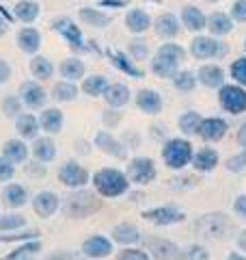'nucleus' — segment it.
Masks as SVG:
<instances>
[{
  "label": "nucleus",
  "mask_w": 246,
  "mask_h": 260,
  "mask_svg": "<svg viewBox=\"0 0 246 260\" xmlns=\"http://www.w3.org/2000/svg\"><path fill=\"white\" fill-rule=\"evenodd\" d=\"M110 63H112L117 70H121L123 74H128V76H132V78H143V70H138L126 54H121V52H110Z\"/></svg>",
  "instance_id": "c9c22d12"
},
{
  "label": "nucleus",
  "mask_w": 246,
  "mask_h": 260,
  "mask_svg": "<svg viewBox=\"0 0 246 260\" xmlns=\"http://www.w3.org/2000/svg\"><path fill=\"white\" fill-rule=\"evenodd\" d=\"M52 98L56 102H73L78 98V87L71 80H61L52 87Z\"/></svg>",
  "instance_id": "f704fd0d"
},
{
  "label": "nucleus",
  "mask_w": 246,
  "mask_h": 260,
  "mask_svg": "<svg viewBox=\"0 0 246 260\" xmlns=\"http://www.w3.org/2000/svg\"><path fill=\"white\" fill-rule=\"evenodd\" d=\"M244 50H246V42H244Z\"/></svg>",
  "instance_id": "680f3d73"
},
{
  "label": "nucleus",
  "mask_w": 246,
  "mask_h": 260,
  "mask_svg": "<svg viewBox=\"0 0 246 260\" xmlns=\"http://www.w3.org/2000/svg\"><path fill=\"white\" fill-rule=\"evenodd\" d=\"M59 180L65 186L78 189V186L89 182V174H87L85 167L78 165V162H65V165L61 167V172H59Z\"/></svg>",
  "instance_id": "ddd939ff"
},
{
  "label": "nucleus",
  "mask_w": 246,
  "mask_h": 260,
  "mask_svg": "<svg viewBox=\"0 0 246 260\" xmlns=\"http://www.w3.org/2000/svg\"><path fill=\"white\" fill-rule=\"evenodd\" d=\"M59 72H61V76L65 80H71V83H76V80L85 78L87 68H85V61H82V59H78V56H69V59H65L61 63Z\"/></svg>",
  "instance_id": "c85d7f7f"
},
{
  "label": "nucleus",
  "mask_w": 246,
  "mask_h": 260,
  "mask_svg": "<svg viewBox=\"0 0 246 260\" xmlns=\"http://www.w3.org/2000/svg\"><path fill=\"white\" fill-rule=\"evenodd\" d=\"M186 61V50L179 44H162L151 59V72L160 78H173L182 63Z\"/></svg>",
  "instance_id": "f257e3e1"
},
{
  "label": "nucleus",
  "mask_w": 246,
  "mask_h": 260,
  "mask_svg": "<svg viewBox=\"0 0 246 260\" xmlns=\"http://www.w3.org/2000/svg\"><path fill=\"white\" fill-rule=\"evenodd\" d=\"M61 206V200L59 195L52 193V191H41L35 195V200H32V208H35V213L39 217H52L56 210Z\"/></svg>",
  "instance_id": "f3484780"
},
{
  "label": "nucleus",
  "mask_w": 246,
  "mask_h": 260,
  "mask_svg": "<svg viewBox=\"0 0 246 260\" xmlns=\"http://www.w3.org/2000/svg\"><path fill=\"white\" fill-rule=\"evenodd\" d=\"M151 26H153V30H155V35H158V37L173 39V37L179 35V30H182V22H179V18L175 13L164 11V13H160L158 18L151 22Z\"/></svg>",
  "instance_id": "9d476101"
},
{
  "label": "nucleus",
  "mask_w": 246,
  "mask_h": 260,
  "mask_svg": "<svg viewBox=\"0 0 246 260\" xmlns=\"http://www.w3.org/2000/svg\"><path fill=\"white\" fill-rule=\"evenodd\" d=\"M237 245H240V249L246 251V230L240 234V237H237Z\"/></svg>",
  "instance_id": "4d7b16f0"
},
{
  "label": "nucleus",
  "mask_w": 246,
  "mask_h": 260,
  "mask_svg": "<svg viewBox=\"0 0 246 260\" xmlns=\"http://www.w3.org/2000/svg\"><path fill=\"white\" fill-rule=\"evenodd\" d=\"M199 124H201V115L194 111H188L179 117V128L184 135H196L199 133Z\"/></svg>",
  "instance_id": "a19ab883"
},
{
  "label": "nucleus",
  "mask_w": 246,
  "mask_h": 260,
  "mask_svg": "<svg viewBox=\"0 0 246 260\" xmlns=\"http://www.w3.org/2000/svg\"><path fill=\"white\" fill-rule=\"evenodd\" d=\"M136 107L143 113H147V115H158V113H162L164 100L153 89H141V91L136 93Z\"/></svg>",
  "instance_id": "dca6fc26"
},
{
  "label": "nucleus",
  "mask_w": 246,
  "mask_h": 260,
  "mask_svg": "<svg viewBox=\"0 0 246 260\" xmlns=\"http://www.w3.org/2000/svg\"><path fill=\"white\" fill-rule=\"evenodd\" d=\"M205 3H210V5H216V3H220V0H205Z\"/></svg>",
  "instance_id": "bf43d9fd"
},
{
  "label": "nucleus",
  "mask_w": 246,
  "mask_h": 260,
  "mask_svg": "<svg viewBox=\"0 0 246 260\" xmlns=\"http://www.w3.org/2000/svg\"><path fill=\"white\" fill-rule=\"evenodd\" d=\"M104 100H106V104H108V107L121 109V107H126V104L130 102V89L123 85V83H112V85L106 87Z\"/></svg>",
  "instance_id": "393cba45"
},
{
  "label": "nucleus",
  "mask_w": 246,
  "mask_h": 260,
  "mask_svg": "<svg viewBox=\"0 0 246 260\" xmlns=\"http://www.w3.org/2000/svg\"><path fill=\"white\" fill-rule=\"evenodd\" d=\"M65 124V117H63V113L59 109H44L41 111V115H39V126L46 130V133H61V128Z\"/></svg>",
  "instance_id": "bb28decb"
},
{
  "label": "nucleus",
  "mask_w": 246,
  "mask_h": 260,
  "mask_svg": "<svg viewBox=\"0 0 246 260\" xmlns=\"http://www.w3.org/2000/svg\"><path fill=\"white\" fill-rule=\"evenodd\" d=\"M78 18H80V22H85L87 26H95V28H106L112 22L110 13L95 9V7H80Z\"/></svg>",
  "instance_id": "b1692460"
},
{
  "label": "nucleus",
  "mask_w": 246,
  "mask_h": 260,
  "mask_svg": "<svg viewBox=\"0 0 246 260\" xmlns=\"http://www.w3.org/2000/svg\"><path fill=\"white\" fill-rule=\"evenodd\" d=\"M128 176L132 182L138 184H147L155 178V165L151 158H134L128 167Z\"/></svg>",
  "instance_id": "9b49d317"
},
{
  "label": "nucleus",
  "mask_w": 246,
  "mask_h": 260,
  "mask_svg": "<svg viewBox=\"0 0 246 260\" xmlns=\"http://www.w3.org/2000/svg\"><path fill=\"white\" fill-rule=\"evenodd\" d=\"M97 208H100V202L95 200L93 193H78L67 198V213L71 217H87Z\"/></svg>",
  "instance_id": "6e6552de"
},
{
  "label": "nucleus",
  "mask_w": 246,
  "mask_h": 260,
  "mask_svg": "<svg viewBox=\"0 0 246 260\" xmlns=\"http://www.w3.org/2000/svg\"><path fill=\"white\" fill-rule=\"evenodd\" d=\"M93 182H95V189L100 191L104 198H119L130 186L128 176L121 174L119 169H102V172L95 174Z\"/></svg>",
  "instance_id": "f03ea898"
},
{
  "label": "nucleus",
  "mask_w": 246,
  "mask_h": 260,
  "mask_svg": "<svg viewBox=\"0 0 246 260\" xmlns=\"http://www.w3.org/2000/svg\"><path fill=\"white\" fill-rule=\"evenodd\" d=\"M229 52V46L212 35H196L190 42V54L196 61H210V59H223Z\"/></svg>",
  "instance_id": "7ed1b4c3"
},
{
  "label": "nucleus",
  "mask_w": 246,
  "mask_h": 260,
  "mask_svg": "<svg viewBox=\"0 0 246 260\" xmlns=\"http://www.w3.org/2000/svg\"><path fill=\"white\" fill-rule=\"evenodd\" d=\"M3 198H5V202H7V206H11V208H20V206L26 204V200H28V191L24 189L22 184H9V186H5Z\"/></svg>",
  "instance_id": "473e14b6"
},
{
  "label": "nucleus",
  "mask_w": 246,
  "mask_h": 260,
  "mask_svg": "<svg viewBox=\"0 0 246 260\" xmlns=\"http://www.w3.org/2000/svg\"><path fill=\"white\" fill-rule=\"evenodd\" d=\"M41 15V5L37 0H18L13 5V18L22 24H32Z\"/></svg>",
  "instance_id": "4be33fe9"
},
{
  "label": "nucleus",
  "mask_w": 246,
  "mask_h": 260,
  "mask_svg": "<svg viewBox=\"0 0 246 260\" xmlns=\"http://www.w3.org/2000/svg\"><path fill=\"white\" fill-rule=\"evenodd\" d=\"M3 113L7 117H18L22 113V100L20 95H7L3 100Z\"/></svg>",
  "instance_id": "37998d69"
},
{
  "label": "nucleus",
  "mask_w": 246,
  "mask_h": 260,
  "mask_svg": "<svg viewBox=\"0 0 246 260\" xmlns=\"http://www.w3.org/2000/svg\"><path fill=\"white\" fill-rule=\"evenodd\" d=\"M192 162H194V169H199V172H212L218 165V154L216 150L205 148V150H199V154H192Z\"/></svg>",
  "instance_id": "72a5a7b5"
},
{
  "label": "nucleus",
  "mask_w": 246,
  "mask_h": 260,
  "mask_svg": "<svg viewBox=\"0 0 246 260\" xmlns=\"http://www.w3.org/2000/svg\"><path fill=\"white\" fill-rule=\"evenodd\" d=\"M26 225V219L22 215H7L0 219V232L3 230H18V228H24Z\"/></svg>",
  "instance_id": "a18cd8bd"
},
{
  "label": "nucleus",
  "mask_w": 246,
  "mask_h": 260,
  "mask_svg": "<svg viewBox=\"0 0 246 260\" xmlns=\"http://www.w3.org/2000/svg\"><path fill=\"white\" fill-rule=\"evenodd\" d=\"M246 167V148L242 154H237V156H231L227 160V169L229 172H240V169Z\"/></svg>",
  "instance_id": "09e8293b"
},
{
  "label": "nucleus",
  "mask_w": 246,
  "mask_h": 260,
  "mask_svg": "<svg viewBox=\"0 0 246 260\" xmlns=\"http://www.w3.org/2000/svg\"><path fill=\"white\" fill-rule=\"evenodd\" d=\"M7 30H9V20H7L5 15L0 13V37H5V35H7Z\"/></svg>",
  "instance_id": "5fc2aeb1"
},
{
  "label": "nucleus",
  "mask_w": 246,
  "mask_h": 260,
  "mask_svg": "<svg viewBox=\"0 0 246 260\" xmlns=\"http://www.w3.org/2000/svg\"><path fill=\"white\" fill-rule=\"evenodd\" d=\"M100 3V7H104V9H121V7L128 5V0H97Z\"/></svg>",
  "instance_id": "603ef678"
},
{
  "label": "nucleus",
  "mask_w": 246,
  "mask_h": 260,
  "mask_svg": "<svg viewBox=\"0 0 246 260\" xmlns=\"http://www.w3.org/2000/svg\"><path fill=\"white\" fill-rule=\"evenodd\" d=\"M237 141H240V145H244V148H246V121L242 124L240 133H237Z\"/></svg>",
  "instance_id": "6e6d98bb"
},
{
  "label": "nucleus",
  "mask_w": 246,
  "mask_h": 260,
  "mask_svg": "<svg viewBox=\"0 0 246 260\" xmlns=\"http://www.w3.org/2000/svg\"><path fill=\"white\" fill-rule=\"evenodd\" d=\"M229 15H231L233 22H246V0H235Z\"/></svg>",
  "instance_id": "49530a36"
},
{
  "label": "nucleus",
  "mask_w": 246,
  "mask_h": 260,
  "mask_svg": "<svg viewBox=\"0 0 246 260\" xmlns=\"http://www.w3.org/2000/svg\"><path fill=\"white\" fill-rule=\"evenodd\" d=\"M95 145L100 150H104L106 154L114 156V158H123V156H126V150H123V145L117 139H114L110 133H106V130H102V133L95 135Z\"/></svg>",
  "instance_id": "cd10ccee"
},
{
  "label": "nucleus",
  "mask_w": 246,
  "mask_h": 260,
  "mask_svg": "<svg viewBox=\"0 0 246 260\" xmlns=\"http://www.w3.org/2000/svg\"><path fill=\"white\" fill-rule=\"evenodd\" d=\"M32 154L35 158L41 162H50L56 156V148L52 139H35V145H32Z\"/></svg>",
  "instance_id": "4c0bfd02"
},
{
  "label": "nucleus",
  "mask_w": 246,
  "mask_h": 260,
  "mask_svg": "<svg viewBox=\"0 0 246 260\" xmlns=\"http://www.w3.org/2000/svg\"><path fill=\"white\" fill-rule=\"evenodd\" d=\"M205 28L212 32V37H225L233 30V20L229 13L223 11H214L208 15V22H205Z\"/></svg>",
  "instance_id": "a211bd4d"
},
{
  "label": "nucleus",
  "mask_w": 246,
  "mask_h": 260,
  "mask_svg": "<svg viewBox=\"0 0 246 260\" xmlns=\"http://www.w3.org/2000/svg\"><path fill=\"white\" fill-rule=\"evenodd\" d=\"M3 156L9 158L11 162H24L28 158V148H26V143L20 139H9L3 148Z\"/></svg>",
  "instance_id": "7c9ffc66"
},
{
  "label": "nucleus",
  "mask_w": 246,
  "mask_h": 260,
  "mask_svg": "<svg viewBox=\"0 0 246 260\" xmlns=\"http://www.w3.org/2000/svg\"><path fill=\"white\" fill-rule=\"evenodd\" d=\"M30 74L35 76L37 80H50L52 76H54V65H52V61L48 59V56H39V54H35L30 59Z\"/></svg>",
  "instance_id": "c756f323"
},
{
  "label": "nucleus",
  "mask_w": 246,
  "mask_h": 260,
  "mask_svg": "<svg viewBox=\"0 0 246 260\" xmlns=\"http://www.w3.org/2000/svg\"><path fill=\"white\" fill-rule=\"evenodd\" d=\"M18 95H20L22 104H26L28 109H44V104L48 100L46 89L41 87L39 83H35V80H26V83H22Z\"/></svg>",
  "instance_id": "1a4fd4ad"
},
{
  "label": "nucleus",
  "mask_w": 246,
  "mask_h": 260,
  "mask_svg": "<svg viewBox=\"0 0 246 260\" xmlns=\"http://www.w3.org/2000/svg\"><path fill=\"white\" fill-rule=\"evenodd\" d=\"M52 30H56L59 35L67 42L73 50H85V39H82V30L71 18H54L52 20Z\"/></svg>",
  "instance_id": "0eeeda50"
},
{
  "label": "nucleus",
  "mask_w": 246,
  "mask_h": 260,
  "mask_svg": "<svg viewBox=\"0 0 246 260\" xmlns=\"http://www.w3.org/2000/svg\"><path fill=\"white\" fill-rule=\"evenodd\" d=\"M39 119L35 115H30V113H22L15 119V130H18V135L22 139H37L39 135Z\"/></svg>",
  "instance_id": "a878e982"
},
{
  "label": "nucleus",
  "mask_w": 246,
  "mask_h": 260,
  "mask_svg": "<svg viewBox=\"0 0 246 260\" xmlns=\"http://www.w3.org/2000/svg\"><path fill=\"white\" fill-rule=\"evenodd\" d=\"M15 44L24 54H37L41 48V32L32 26H24L15 35Z\"/></svg>",
  "instance_id": "2eb2a0df"
},
{
  "label": "nucleus",
  "mask_w": 246,
  "mask_h": 260,
  "mask_svg": "<svg viewBox=\"0 0 246 260\" xmlns=\"http://www.w3.org/2000/svg\"><path fill=\"white\" fill-rule=\"evenodd\" d=\"M117 260H149V256L143 249H126V251H121Z\"/></svg>",
  "instance_id": "8fccbe9b"
},
{
  "label": "nucleus",
  "mask_w": 246,
  "mask_h": 260,
  "mask_svg": "<svg viewBox=\"0 0 246 260\" xmlns=\"http://www.w3.org/2000/svg\"><path fill=\"white\" fill-rule=\"evenodd\" d=\"M171 80H173V87L182 93H190L196 87V74L194 72H188V70H179Z\"/></svg>",
  "instance_id": "ea45409f"
},
{
  "label": "nucleus",
  "mask_w": 246,
  "mask_h": 260,
  "mask_svg": "<svg viewBox=\"0 0 246 260\" xmlns=\"http://www.w3.org/2000/svg\"><path fill=\"white\" fill-rule=\"evenodd\" d=\"M227 130H229V124L223 117H205L201 119L196 135H201L205 141H220L227 135Z\"/></svg>",
  "instance_id": "4468645a"
},
{
  "label": "nucleus",
  "mask_w": 246,
  "mask_h": 260,
  "mask_svg": "<svg viewBox=\"0 0 246 260\" xmlns=\"http://www.w3.org/2000/svg\"><path fill=\"white\" fill-rule=\"evenodd\" d=\"M218 102L227 113L240 115V113L246 111V87L235 83L218 87Z\"/></svg>",
  "instance_id": "39448f33"
},
{
  "label": "nucleus",
  "mask_w": 246,
  "mask_h": 260,
  "mask_svg": "<svg viewBox=\"0 0 246 260\" xmlns=\"http://www.w3.org/2000/svg\"><path fill=\"white\" fill-rule=\"evenodd\" d=\"M108 78L104 74H93V76H87L82 80V93L91 95V98H97V95H104L106 87H108Z\"/></svg>",
  "instance_id": "2f4dec72"
},
{
  "label": "nucleus",
  "mask_w": 246,
  "mask_h": 260,
  "mask_svg": "<svg viewBox=\"0 0 246 260\" xmlns=\"http://www.w3.org/2000/svg\"><path fill=\"white\" fill-rule=\"evenodd\" d=\"M196 83H201L208 89H218L225 85V70L216 63H205L196 72Z\"/></svg>",
  "instance_id": "f8f14e48"
},
{
  "label": "nucleus",
  "mask_w": 246,
  "mask_h": 260,
  "mask_svg": "<svg viewBox=\"0 0 246 260\" xmlns=\"http://www.w3.org/2000/svg\"><path fill=\"white\" fill-rule=\"evenodd\" d=\"M15 176V167H13V162L9 158H5V156H0V180H11V178Z\"/></svg>",
  "instance_id": "de8ad7c7"
},
{
  "label": "nucleus",
  "mask_w": 246,
  "mask_h": 260,
  "mask_svg": "<svg viewBox=\"0 0 246 260\" xmlns=\"http://www.w3.org/2000/svg\"><path fill=\"white\" fill-rule=\"evenodd\" d=\"M184 24V28L186 30H190V32H201L205 30V22H208V15H205L199 7H194V5H186L182 7V20H179Z\"/></svg>",
  "instance_id": "6ab92c4d"
},
{
  "label": "nucleus",
  "mask_w": 246,
  "mask_h": 260,
  "mask_svg": "<svg viewBox=\"0 0 246 260\" xmlns=\"http://www.w3.org/2000/svg\"><path fill=\"white\" fill-rule=\"evenodd\" d=\"M110 251H112V243L106 237H91L82 243V254L95 260L110 256Z\"/></svg>",
  "instance_id": "5701e85b"
},
{
  "label": "nucleus",
  "mask_w": 246,
  "mask_h": 260,
  "mask_svg": "<svg viewBox=\"0 0 246 260\" xmlns=\"http://www.w3.org/2000/svg\"><path fill=\"white\" fill-rule=\"evenodd\" d=\"M11 74H13V70H11V65L7 63L5 59H0V85H5L7 80L11 78Z\"/></svg>",
  "instance_id": "3c124183"
},
{
  "label": "nucleus",
  "mask_w": 246,
  "mask_h": 260,
  "mask_svg": "<svg viewBox=\"0 0 246 260\" xmlns=\"http://www.w3.org/2000/svg\"><path fill=\"white\" fill-rule=\"evenodd\" d=\"M151 15L147 13L145 9H130L126 13V28L130 32H134V35H143V32H147L151 28Z\"/></svg>",
  "instance_id": "412c9836"
},
{
  "label": "nucleus",
  "mask_w": 246,
  "mask_h": 260,
  "mask_svg": "<svg viewBox=\"0 0 246 260\" xmlns=\"http://www.w3.org/2000/svg\"><path fill=\"white\" fill-rule=\"evenodd\" d=\"M112 239L123 243V245H130V243H138L141 234H138V228L132 223H121L112 230Z\"/></svg>",
  "instance_id": "e433bc0d"
},
{
  "label": "nucleus",
  "mask_w": 246,
  "mask_h": 260,
  "mask_svg": "<svg viewBox=\"0 0 246 260\" xmlns=\"http://www.w3.org/2000/svg\"><path fill=\"white\" fill-rule=\"evenodd\" d=\"M128 52L134 61H143V59H147V54H149V46H147V42H143V39H134V42H130Z\"/></svg>",
  "instance_id": "c03bdc74"
},
{
  "label": "nucleus",
  "mask_w": 246,
  "mask_h": 260,
  "mask_svg": "<svg viewBox=\"0 0 246 260\" xmlns=\"http://www.w3.org/2000/svg\"><path fill=\"white\" fill-rule=\"evenodd\" d=\"M233 210L237 215H240L242 219H246V195H240V198L235 200V204H233Z\"/></svg>",
  "instance_id": "864d4df0"
},
{
  "label": "nucleus",
  "mask_w": 246,
  "mask_h": 260,
  "mask_svg": "<svg viewBox=\"0 0 246 260\" xmlns=\"http://www.w3.org/2000/svg\"><path fill=\"white\" fill-rule=\"evenodd\" d=\"M196 228L205 234V237H212V239H227L229 232H231L233 223L229 221V217L223 213H216V215H205L201 221H196Z\"/></svg>",
  "instance_id": "423d86ee"
},
{
  "label": "nucleus",
  "mask_w": 246,
  "mask_h": 260,
  "mask_svg": "<svg viewBox=\"0 0 246 260\" xmlns=\"http://www.w3.org/2000/svg\"><path fill=\"white\" fill-rule=\"evenodd\" d=\"M20 260H26V256H24V258H20ZM28 260H32V258H28Z\"/></svg>",
  "instance_id": "052dcab7"
},
{
  "label": "nucleus",
  "mask_w": 246,
  "mask_h": 260,
  "mask_svg": "<svg viewBox=\"0 0 246 260\" xmlns=\"http://www.w3.org/2000/svg\"><path fill=\"white\" fill-rule=\"evenodd\" d=\"M145 219H149L151 223H158V225H171V223L184 221V213L179 208H175V206H164V208L147 210Z\"/></svg>",
  "instance_id": "aec40b11"
},
{
  "label": "nucleus",
  "mask_w": 246,
  "mask_h": 260,
  "mask_svg": "<svg viewBox=\"0 0 246 260\" xmlns=\"http://www.w3.org/2000/svg\"><path fill=\"white\" fill-rule=\"evenodd\" d=\"M229 260H246V258H242V256H237V254H231V256H229Z\"/></svg>",
  "instance_id": "13d9d810"
},
{
  "label": "nucleus",
  "mask_w": 246,
  "mask_h": 260,
  "mask_svg": "<svg viewBox=\"0 0 246 260\" xmlns=\"http://www.w3.org/2000/svg\"><path fill=\"white\" fill-rule=\"evenodd\" d=\"M151 251H155V256L160 260H182L184 254H171V251H179L171 241H149Z\"/></svg>",
  "instance_id": "58836bf2"
},
{
  "label": "nucleus",
  "mask_w": 246,
  "mask_h": 260,
  "mask_svg": "<svg viewBox=\"0 0 246 260\" xmlns=\"http://www.w3.org/2000/svg\"><path fill=\"white\" fill-rule=\"evenodd\" d=\"M162 156L171 169H182L192 160V145L186 139H171L164 145Z\"/></svg>",
  "instance_id": "20e7f679"
},
{
  "label": "nucleus",
  "mask_w": 246,
  "mask_h": 260,
  "mask_svg": "<svg viewBox=\"0 0 246 260\" xmlns=\"http://www.w3.org/2000/svg\"><path fill=\"white\" fill-rule=\"evenodd\" d=\"M231 78H233V83L235 85H242L246 87V56H240V59H235L231 63Z\"/></svg>",
  "instance_id": "79ce46f5"
}]
</instances>
